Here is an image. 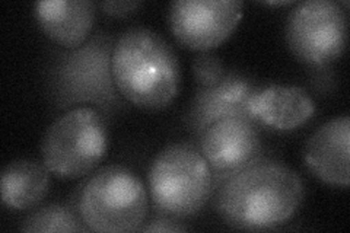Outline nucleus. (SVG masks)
Masks as SVG:
<instances>
[{
  "instance_id": "5",
  "label": "nucleus",
  "mask_w": 350,
  "mask_h": 233,
  "mask_svg": "<svg viewBox=\"0 0 350 233\" xmlns=\"http://www.w3.org/2000/svg\"><path fill=\"white\" fill-rule=\"evenodd\" d=\"M145 184L122 165H109L90 176L78 198V213L88 230L133 232L148 216Z\"/></svg>"
},
{
  "instance_id": "6",
  "label": "nucleus",
  "mask_w": 350,
  "mask_h": 233,
  "mask_svg": "<svg viewBox=\"0 0 350 233\" xmlns=\"http://www.w3.org/2000/svg\"><path fill=\"white\" fill-rule=\"evenodd\" d=\"M114 42L107 34H96L81 47L60 54L51 74L53 92L59 105L90 102L103 109L123 105L124 98L117 95L111 73Z\"/></svg>"
},
{
  "instance_id": "12",
  "label": "nucleus",
  "mask_w": 350,
  "mask_h": 233,
  "mask_svg": "<svg viewBox=\"0 0 350 233\" xmlns=\"http://www.w3.org/2000/svg\"><path fill=\"white\" fill-rule=\"evenodd\" d=\"M314 113V99L299 86H265L251 99V114L256 123L279 131L301 127L312 118Z\"/></svg>"
},
{
  "instance_id": "7",
  "label": "nucleus",
  "mask_w": 350,
  "mask_h": 233,
  "mask_svg": "<svg viewBox=\"0 0 350 233\" xmlns=\"http://www.w3.org/2000/svg\"><path fill=\"white\" fill-rule=\"evenodd\" d=\"M284 40L299 61L312 68L332 64L346 47V10L334 0H306L295 5L286 18Z\"/></svg>"
},
{
  "instance_id": "9",
  "label": "nucleus",
  "mask_w": 350,
  "mask_h": 233,
  "mask_svg": "<svg viewBox=\"0 0 350 233\" xmlns=\"http://www.w3.org/2000/svg\"><path fill=\"white\" fill-rule=\"evenodd\" d=\"M199 137L200 150L217 184L260 161L262 150L260 126L250 118L217 120Z\"/></svg>"
},
{
  "instance_id": "17",
  "label": "nucleus",
  "mask_w": 350,
  "mask_h": 233,
  "mask_svg": "<svg viewBox=\"0 0 350 233\" xmlns=\"http://www.w3.org/2000/svg\"><path fill=\"white\" fill-rule=\"evenodd\" d=\"M189 228L181 225L180 221H175L174 217L165 216L150 220L148 225L140 226L142 232H185Z\"/></svg>"
},
{
  "instance_id": "8",
  "label": "nucleus",
  "mask_w": 350,
  "mask_h": 233,
  "mask_svg": "<svg viewBox=\"0 0 350 233\" xmlns=\"http://www.w3.org/2000/svg\"><path fill=\"white\" fill-rule=\"evenodd\" d=\"M243 6L239 0H175L170 5V28L183 46L211 51L232 34Z\"/></svg>"
},
{
  "instance_id": "2",
  "label": "nucleus",
  "mask_w": 350,
  "mask_h": 233,
  "mask_svg": "<svg viewBox=\"0 0 350 233\" xmlns=\"http://www.w3.org/2000/svg\"><path fill=\"white\" fill-rule=\"evenodd\" d=\"M111 73L120 95L148 111L168 107L181 86L177 53L159 32L146 27L129 28L116 40Z\"/></svg>"
},
{
  "instance_id": "1",
  "label": "nucleus",
  "mask_w": 350,
  "mask_h": 233,
  "mask_svg": "<svg viewBox=\"0 0 350 233\" xmlns=\"http://www.w3.org/2000/svg\"><path fill=\"white\" fill-rule=\"evenodd\" d=\"M304 195L297 172L279 162L260 159L217 184L215 207L229 226L266 230L297 215Z\"/></svg>"
},
{
  "instance_id": "15",
  "label": "nucleus",
  "mask_w": 350,
  "mask_h": 233,
  "mask_svg": "<svg viewBox=\"0 0 350 233\" xmlns=\"http://www.w3.org/2000/svg\"><path fill=\"white\" fill-rule=\"evenodd\" d=\"M24 232H82L88 230L79 213L64 204H49L28 215L21 225Z\"/></svg>"
},
{
  "instance_id": "14",
  "label": "nucleus",
  "mask_w": 350,
  "mask_h": 233,
  "mask_svg": "<svg viewBox=\"0 0 350 233\" xmlns=\"http://www.w3.org/2000/svg\"><path fill=\"white\" fill-rule=\"evenodd\" d=\"M50 171L44 163L18 159L2 172V202L14 210H27L41 203L50 190Z\"/></svg>"
},
{
  "instance_id": "13",
  "label": "nucleus",
  "mask_w": 350,
  "mask_h": 233,
  "mask_svg": "<svg viewBox=\"0 0 350 233\" xmlns=\"http://www.w3.org/2000/svg\"><path fill=\"white\" fill-rule=\"evenodd\" d=\"M38 25L64 49H78L88 41L95 20L91 0H42L34 5Z\"/></svg>"
},
{
  "instance_id": "16",
  "label": "nucleus",
  "mask_w": 350,
  "mask_h": 233,
  "mask_svg": "<svg viewBox=\"0 0 350 233\" xmlns=\"http://www.w3.org/2000/svg\"><path fill=\"white\" fill-rule=\"evenodd\" d=\"M193 74L200 87H211L222 81L225 76L224 63L212 51H200L193 61Z\"/></svg>"
},
{
  "instance_id": "18",
  "label": "nucleus",
  "mask_w": 350,
  "mask_h": 233,
  "mask_svg": "<svg viewBox=\"0 0 350 233\" xmlns=\"http://www.w3.org/2000/svg\"><path fill=\"white\" fill-rule=\"evenodd\" d=\"M142 5L137 0H123V2H101L100 6L105 14L111 16H126L133 14Z\"/></svg>"
},
{
  "instance_id": "3",
  "label": "nucleus",
  "mask_w": 350,
  "mask_h": 233,
  "mask_svg": "<svg viewBox=\"0 0 350 233\" xmlns=\"http://www.w3.org/2000/svg\"><path fill=\"white\" fill-rule=\"evenodd\" d=\"M215 176L200 148L180 141L163 148L148 172L150 198L162 215L185 219L209 202Z\"/></svg>"
},
{
  "instance_id": "19",
  "label": "nucleus",
  "mask_w": 350,
  "mask_h": 233,
  "mask_svg": "<svg viewBox=\"0 0 350 233\" xmlns=\"http://www.w3.org/2000/svg\"><path fill=\"white\" fill-rule=\"evenodd\" d=\"M293 2H291V0H278V2H271V0H269V2H265V5H269V6H284V5H292Z\"/></svg>"
},
{
  "instance_id": "11",
  "label": "nucleus",
  "mask_w": 350,
  "mask_h": 233,
  "mask_svg": "<svg viewBox=\"0 0 350 233\" xmlns=\"http://www.w3.org/2000/svg\"><path fill=\"white\" fill-rule=\"evenodd\" d=\"M350 118L334 117L317 128L304 149L306 168L324 184L349 187Z\"/></svg>"
},
{
  "instance_id": "10",
  "label": "nucleus",
  "mask_w": 350,
  "mask_h": 233,
  "mask_svg": "<svg viewBox=\"0 0 350 233\" xmlns=\"http://www.w3.org/2000/svg\"><path fill=\"white\" fill-rule=\"evenodd\" d=\"M260 90L254 82L239 74H225L222 81L211 87H199L189 113V126L196 135L228 117L253 120L251 99ZM260 126V124H258Z\"/></svg>"
},
{
  "instance_id": "4",
  "label": "nucleus",
  "mask_w": 350,
  "mask_h": 233,
  "mask_svg": "<svg viewBox=\"0 0 350 233\" xmlns=\"http://www.w3.org/2000/svg\"><path fill=\"white\" fill-rule=\"evenodd\" d=\"M105 115L95 107H75L53 121L41 143L42 163L60 180L92 172L108 150Z\"/></svg>"
}]
</instances>
